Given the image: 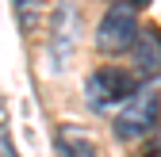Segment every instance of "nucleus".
<instances>
[{"mask_svg":"<svg viewBox=\"0 0 161 157\" xmlns=\"http://www.w3.org/2000/svg\"><path fill=\"white\" fill-rule=\"evenodd\" d=\"M157 88L153 84H138L123 104L115 107V119H111V130H115V138L119 142H138V138H146V134L157 127Z\"/></svg>","mask_w":161,"mask_h":157,"instance_id":"obj_1","label":"nucleus"},{"mask_svg":"<svg viewBox=\"0 0 161 157\" xmlns=\"http://www.w3.org/2000/svg\"><path fill=\"white\" fill-rule=\"evenodd\" d=\"M134 88H138L134 73L119 69V65H100V69L88 73V81H85V100H88V107L96 115H108V111H115L119 104H123Z\"/></svg>","mask_w":161,"mask_h":157,"instance_id":"obj_2","label":"nucleus"},{"mask_svg":"<svg viewBox=\"0 0 161 157\" xmlns=\"http://www.w3.org/2000/svg\"><path fill=\"white\" fill-rule=\"evenodd\" d=\"M138 38V15L127 4H111L96 27V50L100 54H123Z\"/></svg>","mask_w":161,"mask_h":157,"instance_id":"obj_3","label":"nucleus"},{"mask_svg":"<svg viewBox=\"0 0 161 157\" xmlns=\"http://www.w3.org/2000/svg\"><path fill=\"white\" fill-rule=\"evenodd\" d=\"M134 65L138 73H146V77H157L161 73V35L157 31H138L134 38Z\"/></svg>","mask_w":161,"mask_h":157,"instance_id":"obj_4","label":"nucleus"},{"mask_svg":"<svg viewBox=\"0 0 161 157\" xmlns=\"http://www.w3.org/2000/svg\"><path fill=\"white\" fill-rule=\"evenodd\" d=\"M58 157H96L92 134L80 127H62L58 130Z\"/></svg>","mask_w":161,"mask_h":157,"instance_id":"obj_5","label":"nucleus"},{"mask_svg":"<svg viewBox=\"0 0 161 157\" xmlns=\"http://www.w3.org/2000/svg\"><path fill=\"white\" fill-rule=\"evenodd\" d=\"M15 12H19V23L31 27L38 19V12H42V0H15Z\"/></svg>","mask_w":161,"mask_h":157,"instance_id":"obj_6","label":"nucleus"},{"mask_svg":"<svg viewBox=\"0 0 161 157\" xmlns=\"http://www.w3.org/2000/svg\"><path fill=\"white\" fill-rule=\"evenodd\" d=\"M115 4H127V8H146L150 0H115Z\"/></svg>","mask_w":161,"mask_h":157,"instance_id":"obj_7","label":"nucleus"}]
</instances>
